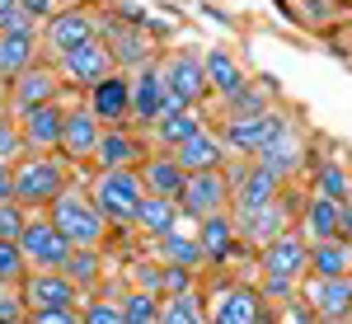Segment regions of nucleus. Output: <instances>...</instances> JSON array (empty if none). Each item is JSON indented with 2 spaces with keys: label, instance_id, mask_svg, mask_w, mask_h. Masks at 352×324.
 Instances as JSON below:
<instances>
[{
  "label": "nucleus",
  "instance_id": "nucleus-47",
  "mask_svg": "<svg viewBox=\"0 0 352 324\" xmlns=\"http://www.w3.org/2000/svg\"><path fill=\"white\" fill-rule=\"evenodd\" d=\"M343 240L352 244V202H343Z\"/></svg>",
  "mask_w": 352,
  "mask_h": 324
},
{
  "label": "nucleus",
  "instance_id": "nucleus-44",
  "mask_svg": "<svg viewBox=\"0 0 352 324\" xmlns=\"http://www.w3.org/2000/svg\"><path fill=\"white\" fill-rule=\"evenodd\" d=\"M19 5H24V14L33 19V24H47L52 14H61V10H66L61 0H19Z\"/></svg>",
  "mask_w": 352,
  "mask_h": 324
},
{
  "label": "nucleus",
  "instance_id": "nucleus-34",
  "mask_svg": "<svg viewBox=\"0 0 352 324\" xmlns=\"http://www.w3.org/2000/svg\"><path fill=\"white\" fill-rule=\"evenodd\" d=\"M315 193H324V197H333V202H348L352 197V174L343 169V164H333V160H320L315 164Z\"/></svg>",
  "mask_w": 352,
  "mask_h": 324
},
{
  "label": "nucleus",
  "instance_id": "nucleus-33",
  "mask_svg": "<svg viewBox=\"0 0 352 324\" xmlns=\"http://www.w3.org/2000/svg\"><path fill=\"white\" fill-rule=\"evenodd\" d=\"M160 324H207V296L202 292L164 296L160 301Z\"/></svg>",
  "mask_w": 352,
  "mask_h": 324
},
{
  "label": "nucleus",
  "instance_id": "nucleus-11",
  "mask_svg": "<svg viewBox=\"0 0 352 324\" xmlns=\"http://www.w3.org/2000/svg\"><path fill=\"white\" fill-rule=\"evenodd\" d=\"M258 268H263V277H277V282L300 287L310 277V244L300 240V230H287L268 249H258Z\"/></svg>",
  "mask_w": 352,
  "mask_h": 324
},
{
  "label": "nucleus",
  "instance_id": "nucleus-12",
  "mask_svg": "<svg viewBox=\"0 0 352 324\" xmlns=\"http://www.w3.org/2000/svg\"><path fill=\"white\" fill-rule=\"evenodd\" d=\"M300 301L320 324H348L352 320V277H305Z\"/></svg>",
  "mask_w": 352,
  "mask_h": 324
},
{
  "label": "nucleus",
  "instance_id": "nucleus-36",
  "mask_svg": "<svg viewBox=\"0 0 352 324\" xmlns=\"http://www.w3.org/2000/svg\"><path fill=\"white\" fill-rule=\"evenodd\" d=\"M122 315H127V324H160V296H151V292H127Z\"/></svg>",
  "mask_w": 352,
  "mask_h": 324
},
{
  "label": "nucleus",
  "instance_id": "nucleus-9",
  "mask_svg": "<svg viewBox=\"0 0 352 324\" xmlns=\"http://www.w3.org/2000/svg\"><path fill=\"white\" fill-rule=\"evenodd\" d=\"M160 76H164V89L174 94V104L184 108H197L207 94H212V80H207V61L197 52H174L160 61Z\"/></svg>",
  "mask_w": 352,
  "mask_h": 324
},
{
  "label": "nucleus",
  "instance_id": "nucleus-16",
  "mask_svg": "<svg viewBox=\"0 0 352 324\" xmlns=\"http://www.w3.org/2000/svg\"><path fill=\"white\" fill-rule=\"evenodd\" d=\"M61 71L56 66H28L19 80H10V113L19 118V113H28V108H43V104H56V94H61Z\"/></svg>",
  "mask_w": 352,
  "mask_h": 324
},
{
  "label": "nucleus",
  "instance_id": "nucleus-43",
  "mask_svg": "<svg viewBox=\"0 0 352 324\" xmlns=\"http://www.w3.org/2000/svg\"><path fill=\"white\" fill-rule=\"evenodd\" d=\"M277 324H320L315 315H310V305L305 301H287V305H277Z\"/></svg>",
  "mask_w": 352,
  "mask_h": 324
},
{
  "label": "nucleus",
  "instance_id": "nucleus-10",
  "mask_svg": "<svg viewBox=\"0 0 352 324\" xmlns=\"http://www.w3.org/2000/svg\"><path fill=\"white\" fill-rule=\"evenodd\" d=\"M179 212L192 226L207 221V216L230 212V179H226V169H217V174H188V184L179 193Z\"/></svg>",
  "mask_w": 352,
  "mask_h": 324
},
{
  "label": "nucleus",
  "instance_id": "nucleus-49",
  "mask_svg": "<svg viewBox=\"0 0 352 324\" xmlns=\"http://www.w3.org/2000/svg\"><path fill=\"white\" fill-rule=\"evenodd\" d=\"M348 324H352V320H348Z\"/></svg>",
  "mask_w": 352,
  "mask_h": 324
},
{
  "label": "nucleus",
  "instance_id": "nucleus-26",
  "mask_svg": "<svg viewBox=\"0 0 352 324\" xmlns=\"http://www.w3.org/2000/svg\"><path fill=\"white\" fill-rule=\"evenodd\" d=\"M160 263H164V268H202V263H207L192 221H179V226L160 240Z\"/></svg>",
  "mask_w": 352,
  "mask_h": 324
},
{
  "label": "nucleus",
  "instance_id": "nucleus-45",
  "mask_svg": "<svg viewBox=\"0 0 352 324\" xmlns=\"http://www.w3.org/2000/svg\"><path fill=\"white\" fill-rule=\"evenodd\" d=\"M28 324H85L80 310H33Z\"/></svg>",
  "mask_w": 352,
  "mask_h": 324
},
{
  "label": "nucleus",
  "instance_id": "nucleus-48",
  "mask_svg": "<svg viewBox=\"0 0 352 324\" xmlns=\"http://www.w3.org/2000/svg\"><path fill=\"white\" fill-rule=\"evenodd\" d=\"M348 202H352V197H348Z\"/></svg>",
  "mask_w": 352,
  "mask_h": 324
},
{
  "label": "nucleus",
  "instance_id": "nucleus-35",
  "mask_svg": "<svg viewBox=\"0 0 352 324\" xmlns=\"http://www.w3.org/2000/svg\"><path fill=\"white\" fill-rule=\"evenodd\" d=\"M99 268H104V254H99V249H76V254H71V263H66L61 272H66L80 292H89V287L99 282Z\"/></svg>",
  "mask_w": 352,
  "mask_h": 324
},
{
  "label": "nucleus",
  "instance_id": "nucleus-4",
  "mask_svg": "<svg viewBox=\"0 0 352 324\" xmlns=\"http://www.w3.org/2000/svg\"><path fill=\"white\" fill-rule=\"evenodd\" d=\"M19 254H24L28 272H61L71 263L76 244L66 240L52 221H47V212H43V216H28L24 235H19Z\"/></svg>",
  "mask_w": 352,
  "mask_h": 324
},
{
  "label": "nucleus",
  "instance_id": "nucleus-28",
  "mask_svg": "<svg viewBox=\"0 0 352 324\" xmlns=\"http://www.w3.org/2000/svg\"><path fill=\"white\" fill-rule=\"evenodd\" d=\"M207 61V80H212V94H221L226 104L235 99V94H244L249 89V76H244V66L235 61V56L226 52V47H212V52L202 56Z\"/></svg>",
  "mask_w": 352,
  "mask_h": 324
},
{
  "label": "nucleus",
  "instance_id": "nucleus-14",
  "mask_svg": "<svg viewBox=\"0 0 352 324\" xmlns=\"http://www.w3.org/2000/svg\"><path fill=\"white\" fill-rule=\"evenodd\" d=\"M179 108H184V104H174V94L164 89L160 61L132 76V122H146V127H155L164 113H179Z\"/></svg>",
  "mask_w": 352,
  "mask_h": 324
},
{
  "label": "nucleus",
  "instance_id": "nucleus-39",
  "mask_svg": "<svg viewBox=\"0 0 352 324\" xmlns=\"http://www.w3.org/2000/svg\"><path fill=\"white\" fill-rule=\"evenodd\" d=\"M24 132H19V122L14 118H0V164H19L24 160Z\"/></svg>",
  "mask_w": 352,
  "mask_h": 324
},
{
  "label": "nucleus",
  "instance_id": "nucleus-42",
  "mask_svg": "<svg viewBox=\"0 0 352 324\" xmlns=\"http://www.w3.org/2000/svg\"><path fill=\"white\" fill-rule=\"evenodd\" d=\"M19 28H33V19L24 14L19 0H0V33H19Z\"/></svg>",
  "mask_w": 352,
  "mask_h": 324
},
{
  "label": "nucleus",
  "instance_id": "nucleus-2",
  "mask_svg": "<svg viewBox=\"0 0 352 324\" xmlns=\"http://www.w3.org/2000/svg\"><path fill=\"white\" fill-rule=\"evenodd\" d=\"M66 188H71L66 184V164L56 160V155H24V160L14 164V202L24 212L43 216Z\"/></svg>",
  "mask_w": 352,
  "mask_h": 324
},
{
  "label": "nucleus",
  "instance_id": "nucleus-21",
  "mask_svg": "<svg viewBox=\"0 0 352 324\" xmlns=\"http://www.w3.org/2000/svg\"><path fill=\"white\" fill-rule=\"evenodd\" d=\"M174 160L184 164V174H217V169H226V160H230V151H226V141H221V132H212V127H202L197 136H188L179 151H174Z\"/></svg>",
  "mask_w": 352,
  "mask_h": 324
},
{
  "label": "nucleus",
  "instance_id": "nucleus-41",
  "mask_svg": "<svg viewBox=\"0 0 352 324\" xmlns=\"http://www.w3.org/2000/svg\"><path fill=\"white\" fill-rule=\"evenodd\" d=\"M28 320V305L19 287H0V324H24Z\"/></svg>",
  "mask_w": 352,
  "mask_h": 324
},
{
  "label": "nucleus",
  "instance_id": "nucleus-3",
  "mask_svg": "<svg viewBox=\"0 0 352 324\" xmlns=\"http://www.w3.org/2000/svg\"><path fill=\"white\" fill-rule=\"evenodd\" d=\"M94 207L104 212L109 226H132L141 202H146V184H141V169H109V174H94Z\"/></svg>",
  "mask_w": 352,
  "mask_h": 324
},
{
  "label": "nucleus",
  "instance_id": "nucleus-32",
  "mask_svg": "<svg viewBox=\"0 0 352 324\" xmlns=\"http://www.w3.org/2000/svg\"><path fill=\"white\" fill-rule=\"evenodd\" d=\"M151 132H155V141H160L164 151H179V146H184L188 136L202 132V113H197V108H179V113H164V118L155 122V127H151Z\"/></svg>",
  "mask_w": 352,
  "mask_h": 324
},
{
  "label": "nucleus",
  "instance_id": "nucleus-17",
  "mask_svg": "<svg viewBox=\"0 0 352 324\" xmlns=\"http://www.w3.org/2000/svg\"><path fill=\"white\" fill-rule=\"evenodd\" d=\"M104 122L89 113V104L80 108H66V132H61V160H71V164H85V160H94V151H99V141H104Z\"/></svg>",
  "mask_w": 352,
  "mask_h": 324
},
{
  "label": "nucleus",
  "instance_id": "nucleus-8",
  "mask_svg": "<svg viewBox=\"0 0 352 324\" xmlns=\"http://www.w3.org/2000/svg\"><path fill=\"white\" fill-rule=\"evenodd\" d=\"M38 38H43V47L61 61L66 52H76V47H85V43L99 38V19H94L89 10H80V5H66L61 14H52L47 24L38 28Z\"/></svg>",
  "mask_w": 352,
  "mask_h": 324
},
{
  "label": "nucleus",
  "instance_id": "nucleus-15",
  "mask_svg": "<svg viewBox=\"0 0 352 324\" xmlns=\"http://www.w3.org/2000/svg\"><path fill=\"white\" fill-rule=\"evenodd\" d=\"M24 305L33 310H80V287L66 272H28L24 277Z\"/></svg>",
  "mask_w": 352,
  "mask_h": 324
},
{
  "label": "nucleus",
  "instance_id": "nucleus-46",
  "mask_svg": "<svg viewBox=\"0 0 352 324\" xmlns=\"http://www.w3.org/2000/svg\"><path fill=\"white\" fill-rule=\"evenodd\" d=\"M0 202H14V164H0Z\"/></svg>",
  "mask_w": 352,
  "mask_h": 324
},
{
  "label": "nucleus",
  "instance_id": "nucleus-25",
  "mask_svg": "<svg viewBox=\"0 0 352 324\" xmlns=\"http://www.w3.org/2000/svg\"><path fill=\"white\" fill-rule=\"evenodd\" d=\"M141 184H146V193L151 197H169V202H179V193H184V184H188V174H184V164L174 160V151L169 155H146L141 160Z\"/></svg>",
  "mask_w": 352,
  "mask_h": 324
},
{
  "label": "nucleus",
  "instance_id": "nucleus-37",
  "mask_svg": "<svg viewBox=\"0 0 352 324\" xmlns=\"http://www.w3.org/2000/svg\"><path fill=\"white\" fill-rule=\"evenodd\" d=\"M24 277H28V263L19 254V244L0 240V287H24Z\"/></svg>",
  "mask_w": 352,
  "mask_h": 324
},
{
  "label": "nucleus",
  "instance_id": "nucleus-38",
  "mask_svg": "<svg viewBox=\"0 0 352 324\" xmlns=\"http://www.w3.org/2000/svg\"><path fill=\"white\" fill-rule=\"evenodd\" d=\"M80 320L85 324H127L122 315V301H109V296H94L80 305Z\"/></svg>",
  "mask_w": 352,
  "mask_h": 324
},
{
  "label": "nucleus",
  "instance_id": "nucleus-5",
  "mask_svg": "<svg viewBox=\"0 0 352 324\" xmlns=\"http://www.w3.org/2000/svg\"><path fill=\"white\" fill-rule=\"evenodd\" d=\"M292 132V118L282 108H268V113H254V118H226L221 122V141L230 155H258L263 146H272L277 136Z\"/></svg>",
  "mask_w": 352,
  "mask_h": 324
},
{
  "label": "nucleus",
  "instance_id": "nucleus-20",
  "mask_svg": "<svg viewBox=\"0 0 352 324\" xmlns=\"http://www.w3.org/2000/svg\"><path fill=\"white\" fill-rule=\"evenodd\" d=\"M19 132H24V146L38 151V155H52L61 151V132H66V108L61 104H43L19 113Z\"/></svg>",
  "mask_w": 352,
  "mask_h": 324
},
{
  "label": "nucleus",
  "instance_id": "nucleus-13",
  "mask_svg": "<svg viewBox=\"0 0 352 324\" xmlns=\"http://www.w3.org/2000/svg\"><path fill=\"white\" fill-rule=\"evenodd\" d=\"M268 301L244 282H226L207 296V324H263Z\"/></svg>",
  "mask_w": 352,
  "mask_h": 324
},
{
  "label": "nucleus",
  "instance_id": "nucleus-30",
  "mask_svg": "<svg viewBox=\"0 0 352 324\" xmlns=\"http://www.w3.org/2000/svg\"><path fill=\"white\" fill-rule=\"evenodd\" d=\"M179 221H184L179 202H169V197H151V193H146V202H141V212H136L132 226L141 230V235H146V240H155V244H160L164 235H169V230L179 226Z\"/></svg>",
  "mask_w": 352,
  "mask_h": 324
},
{
  "label": "nucleus",
  "instance_id": "nucleus-29",
  "mask_svg": "<svg viewBox=\"0 0 352 324\" xmlns=\"http://www.w3.org/2000/svg\"><path fill=\"white\" fill-rule=\"evenodd\" d=\"M254 164H263V169H272V174H277V179L287 184V179H292V174L300 169V164H305V146H300L296 127H292L287 136H277L272 146H263V151L254 155Z\"/></svg>",
  "mask_w": 352,
  "mask_h": 324
},
{
  "label": "nucleus",
  "instance_id": "nucleus-27",
  "mask_svg": "<svg viewBox=\"0 0 352 324\" xmlns=\"http://www.w3.org/2000/svg\"><path fill=\"white\" fill-rule=\"evenodd\" d=\"M197 244H202V259H207V263H226V259L235 254V244H240V235H235V221H230V212H221V216H207V221H197Z\"/></svg>",
  "mask_w": 352,
  "mask_h": 324
},
{
  "label": "nucleus",
  "instance_id": "nucleus-7",
  "mask_svg": "<svg viewBox=\"0 0 352 324\" xmlns=\"http://www.w3.org/2000/svg\"><path fill=\"white\" fill-rule=\"evenodd\" d=\"M226 179H230V212H263L272 202H282V188H287L272 169H263V164H254V160L240 164Z\"/></svg>",
  "mask_w": 352,
  "mask_h": 324
},
{
  "label": "nucleus",
  "instance_id": "nucleus-18",
  "mask_svg": "<svg viewBox=\"0 0 352 324\" xmlns=\"http://www.w3.org/2000/svg\"><path fill=\"white\" fill-rule=\"evenodd\" d=\"M300 240L305 244H324V240H343V202H333L324 193H310L300 202Z\"/></svg>",
  "mask_w": 352,
  "mask_h": 324
},
{
  "label": "nucleus",
  "instance_id": "nucleus-24",
  "mask_svg": "<svg viewBox=\"0 0 352 324\" xmlns=\"http://www.w3.org/2000/svg\"><path fill=\"white\" fill-rule=\"evenodd\" d=\"M43 38L38 28H19V33H0V80H19L28 66H38Z\"/></svg>",
  "mask_w": 352,
  "mask_h": 324
},
{
  "label": "nucleus",
  "instance_id": "nucleus-40",
  "mask_svg": "<svg viewBox=\"0 0 352 324\" xmlns=\"http://www.w3.org/2000/svg\"><path fill=\"white\" fill-rule=\"evenodd\" d=\"M28 226V212L19 207V202H0V240L19 244V235H24Z\"/></svg>",
  "mask_w": 352,
  "mask_h": 324
},
{
  "label": "nucleus",
  "instance_id": "nucleus-19",
  "mask_svg": "<svg viewBox=\"0 0 352 324\" xmlns=\"http://www.w3.org/2000/svg\"><path fill=\"white\" fill-rule=\"evenodd\" d=\"M89 113L104 122V127H127L132 122V76L118 71L104 85L89 89Z\"/></svg>",
  "mask_w": 352,
  "mask_h": 324
},
{
  "label": "nucleus",
  "instance_id": "nucleus-1",
  "mask_svg": "<svg viewBox=\"0 0 352 324\" xmlns=\"http://www.w3.org/2000/svg\"><path fill=\"white\" fill-rule=\"evenodd\" d=\"M47 221H52V226L76 244V249H99V244L109 240V221H104V212H99V207H94V197L80 193V188H66V193H61L52 207H47Z\"/></svg>",
  "mask_w": 352,
  "mask_h": 324
},
{
  "label": "nucleus",
  "instance_id": "nucleus-31",
  "mask_svg": "<svg viewBox=\"0 0 352 324\" xmlns=\"http://www.w3.org/2000/svg\"><path fill=\"white\" fill-rule=\"evenodd\" d=\"M310 277H352V244L348 240L310 244Z\"/></svg>",
  "mask_w": 352,
  "mask_h": 324
},
{
  "label": "nucleus",
  "instance_id": "nucleus-22",
  "mask_svg": "<svg viewBox=\"0 0 352 324\" xmlns=\"http://www.w3.org/2000/svg\"><path fill=\"white\" fill-rule=\"evenodd\" d=\"M141 160H146V146H141V136H132L127 127H109L89 164H94L99 174H109V169H141Z\"/></svg>",
  "mask_w": 352,
  "mask_h": 324
},
{
  "label": "nucleus",
  "instance_id": "nucleus-23",
  "mask_svg": "<svg viewBox=\"0 0 352 324\" xmlns=\"http://www.w3.org/2000/svg\"><path fill=\"white\" fill-rule=\"evenodd\" d=\"M230 221H235L240 244H258V249H268L277 235H287V230H292L282 202H272V207H263V212H230Z\"/></svg>",
  "mask_w": 352,
  "mask_h": 324
},
{
  "label": "nucleus",
  "instance_id": "nucleus-6",
  "mask_svg": "<svg viewBox=\"0 0 352 324\" xmlns=\"http://www.w3.org/2000/svg\"><path fill=\"white\" fill-rule=\"evenodd\" d=\"M56 71H61L66 85H76V89L89 94L94 85H104L109 76H118V56H113V47L104 43V38H94V43H85V47H76V52L61 56Z\"/></svg>",
  "mask_w": 352,
  "mask_h": 324
}]
</instances>
